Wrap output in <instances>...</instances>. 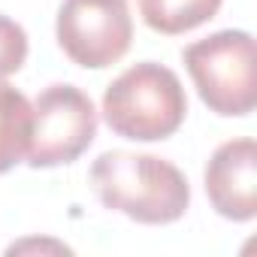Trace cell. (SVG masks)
Wrapping results in <instances>:
<instances>
[{
  "label": "cell",
  "instance_id": "cell-6",
  "mask_svg": "<svg viewBox=\"0 0 257 257\" xmlns=\"http://www.w3.org/2000/svg\"><path fill=\"white\" fill-rule=\"evenodd\" d=\"M206 194L212 209L230 221L257 215V143L251 137L215 149L206 164Z\"/></svg>",
  "mask_w": 257,
  "mask_h": 257
},
{
  "label": "cell",
  "instance_id": "cell-10",
  "mask_svg": "<svg viewBox=\"0 0 257 257\" xmlns=\"http://www.w3.org/2000/svg\"><path fill=\"white\" fill-rule=\"evenodd\" d=\"M28 248H61V251H70L67 245H55V242H46V245L43 242H22V245H13L10 251L16 254V251H28Z\"/></svg>",
  "mask_w": 257,
  "mask_h": 257
},
{
  "label": "cell",
  "instance_id": "cell-8",
  "mask_svg": "<svg viewBox=\"0 0 257 257\" xmlns=\"http://www.w3.org/2000/svg\"><path fill=\"white\" fill-rule=\"evenodd\" d=\"M224 0H140L146 25L158 34L179 37L218 16Z\"/></svg>",
  "mask_w": 257,
  "mask_h": 257
},
{
  "label": "cell",
  "instance_id": "cell-3",
  "mask_svg": "<svg viewBox=\"0 0 257 257\" xmlns=\"http://www.w3.org/2000/svg\"><path fill=\"white\" fill-rule=\"evenodd\" d=\"M182 61L200 100L218 115H248L257 103V58L248 31H218L191 43Z\"/></svg>",
  "mask_w": 257,
  "mask_h": 257
},
{
  "label": "cell",
  "instance_id": "cell-5",
  "mask_svg": "<svg viewBox=\"0 0 257 257\" xmlns=\"http://www.w3.org/2000/svg\"><path fill=\"white\" fill-rule=\"evenodd\" d=\"M55 31L64 55L85 70L112 67L134 40L127 0H64Z\"/></svg>",
  "mask_w": 257,
  "mask_h": 257
},
{
  "label": "cell",
  "instance_id": "cell-7",
  "mask_svg": "<svg viewBox=\"0 0 257 257\" xmlns=\"http://www.w3.org/2000/svg\"><path fill=\"white\" fill-rule=\"evenodd\" d=\"M34 131L31 100L0 79V173L13 170L28 158Z\"/></svg>",
  "mask_w": 257,
  "mask_h": 257
},
{
  "label": "cell",
  "instance_id": "cell-1",
  "mask_svg": "<svg viewBox=\"0 0 257 257\" xmlns=\"http://www.w3.org/2000/svg\"><path fill=\"white\" fill-rule=\"evenodd\" d=\"M91 185L106 209L140 224H173L191 206L185 173L155 155L103 152L91 167Z\"/></svg>",
  "mask_w": 257,
  "mask_h": 257
},
{
  "label": "cell",
  "instance_id": "cell-9",
  "mask_svg": "<svg viewBox=\"0 0 257 257\" xmlns=\"http://www.w3.org/2000/svg\"><path fill=\"white\" fill-rule=\"evenodd\" d=\"M28 61V34L13 19L0 16V79L22 70Z\"/></svg>",
  "mask_w": 257,
  "mask_h": 257
},
{
  "label": "cell",
  "instance_id": "cell-2",
  "mask_svg": "<svg viewBox=\"0 0 257 257\" xmlns=\"http://www.w3.org/2000/svg\"><path fill=\"white\" fill-rule=\"evenodd\" d=\"M188 115V97L179 76L155 61L124 70L103 94V118L115 137L158 143L173 137Z\"/></svg>",
  "mask_w": 257,
  "mask_h": 257
},
{
  "label": "cell",
  "instance_id": "cell-4",
  "mask_svg": "<svg viewBox=\"0 0 257 257\" xmlns=\"http://www.w3.org/2000/svg\"><path fill=\"white\" fill-rule=\"evenodd\" d=\"M34 131L28 164L34 170L73 164L88 152L97 137V109L85 91L76 85H49L31 103Z\"/></svg>",
  "mask_w": 257,
  "mask_h": 257
}]
</instances>
